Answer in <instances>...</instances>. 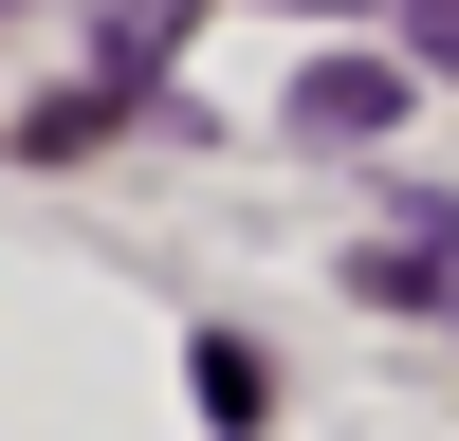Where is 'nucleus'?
<instances>
[{"label":"nucleus","mask_w":459,"mask_h":441,"mask_svg":"<svg viewBox=\"0 0 459 441\" xmlns=\"http://www.w3.org/2000/svg\"><path fill=\"white\" fill-rule=\"evenodd\" d=\"M294 129H313V147H386L404 129V74L386 56H313V74H294Z\"/></svg>","instance_id":"nucleus-1"},{"label":"nucleus","mask_w":459,"mask_h":441,"mask_svg":"<svg viewBox=\"0 0 459 441\" xmlns=\"http://www.w3.org/2000/svg\"><path fill=\"white\" fill-rule=\"evenodd\" d=\"M166 56H184V0H110V56H92L110 92H147V74H166Z\"/></svg>","instance_id":"nucleus-2"},{"label":"nucleus","mask_w":459,"mask_h":441,"mask_svg":"<svg viewBox=\"0 0 459 441\" xmlns=\"http://www.w3.org/2000/svg\"><path fill=\"white\" fill-rule=\"evenodd\" d=\"M184 386H203V423H257V404H276V368H257L239 331H203V350H184Z\"/></svg>","instance_id":"nucleus-3"},{"label":"nucleus","mask_w":459,"mask_h":441,"mask_svg":"<svg viewBox=\"0 0 459 441\" xmlns=\"http://www.w3.org/2000/svg\"><path fill=\"white\" fill-rule=\"evenodd\" d=\"M423 56H459V0H423Z\"/></svg>","instance_id":"nucleus-4"}]
</instances>
